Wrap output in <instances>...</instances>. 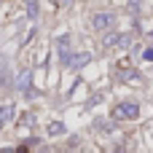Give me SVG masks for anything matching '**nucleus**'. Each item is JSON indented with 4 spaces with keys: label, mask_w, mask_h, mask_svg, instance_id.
<instances>
[{
    "label": "nucleus",
    "mask_w": 153,
    "mask_h": 153,
    "mask_svg": "<svg viewBox=\"0 0 153 153\" xmlns=\"http://www.w3.org/2000/svg\"><path fill=\"white\" fill-rule=\"evenodd\" d=\"M16 86H19L27 97H35V91H32V73H30V70H24V73L16 78Z\"/></svg>",
    "instance_id": "obj_3"
},
{
    "label": "nucleus",
    "mask_w": 153,
    "mask_h": 153,
    "mask_svg": "<svg viewBox=\"0 0 153 153\" xmlns=\"http://www.w3.org/2000/svg\"><path fill=\"white\" fill-rule=\"evenodd\" d=\"M129 11L137 13V11H140V0H129Z\"/></svg>",
    "instance_id": "obj_13"
},
{
    "label": "nucleus",
    "mask_w": 153,
    "mask_h": 153,
    "mask_svg": "<svg viewBox=\"0 0 153 153\" xmlns=\"http://www.w3.org/2000/svg\"><path fill=\"white\" fill-rule=\"evenodd\" d=\"M91 62V54H75V56H70V62H67V67H73V70H78V67H83V65H89Z\"/></svg>",
    "instance_id": "obj_5"
},
{
    "label": "nucleus",
    "mask_w": 153,
    "mask_h": 153,
    "mask_svg": "<svg viewBox=\"0 0 153 153\" xmlns=\"http://www.w3.org/2000/svg\"><path fill=\"white\" fill-rule=\"evenodd\" d=\"M70 3H73V0H56V5H59V8H67Z\"/></svg>",
    "instance_id": "obj_14"
},
{
    "label": "nucleus",
    "mask_w": 153,
    "mask_h": 153,
    "mask_svg": "<svg viewBox=\"0 0 153 153\" xmlns=\"http://www.w3.org/2000/svg\"><path fill=\"white\" fill-rule=\"evenodd\" d=\"M118 43H121V46H132L134 38H132V35H118Z\"/></svg>",
    "instance_id": "obj_11"
},
{
    "label": "nucleus",
    "mask_w": 153,
    "mask_h": 153,
    "mask_svg": "<svg viewBox=\"0 0 153 153\" xmlns=\"http://www.w3.org/2000/svg\"><path fill=\"white\" fill-rule=\"evenodd\" d=\"M116 43H118V32H110L102 38V46H116Z\"/></svg>",
    "instance_id": "obj_9"
},
{
    "label": "nucleus",
    "mask_w": 153,
    "mask_h": 153,
    "mask_svg": "<svg viewBox=\"0 0 153 153\" xmlns=\"http://www.w3.org/2000/svg\"><path fill=\"white\" fill-rule=\"evenodd\" d=\"M24 5H27V16L35 19L38 16V0H24Z\"/></svg>",
    "instance_id": "obj_8"
},
{
    "label": "nucleus",
    "mask_w": 153,
    "mask_h": 153,
    "mask_svg": "<svg viewBox=\"0 0 153 153\" xmlns=\"http://www.w3.org/2000/svg\"><path fill=\"white\" fill-rule=\"evenodd\" d=\"M48 134H51V137L65 134V124H62V121H51V124H48Z\"/></svg>",
    "instance_id": "obj_7"
},
{
    "label": "nucleus",
    "mask_w": 153,
    "mask_h": 153,
    "mask_svg": "<svg viewBox=\"0 0 153 153\" xmlns=\"http://www.w3.org/2000/svg\"><path fill=\"white\" fill-rule=\"evenodd\" d=\"M13 110H16V108H13L11 102H5V105L0 108V124H8V121L13 118Z\"/></svg>",
    "instance_id": "obj_6"
},
{
    "label": "nucleus",
    "mask_w": 153,
    "mask_h": 153,
    "mask_svg": "<svg viewBox=\"0 0 153 153\" xmlns=\"http://www.w3.org/2000/svg\"><path fill=\"white\" fill-rule=\"evenodd\" d=\"M121 78L124 81H137V73L134 70H121Z\"/></svg>",
    "instance_id": "obj_10"
},
{
    "label": "nucleus",
    "mask_w": 153,
    "mask_h": 153,
    "mask_svg": "<svg viewBox=\"0 0 153 153\" xmlns=\"http://www.w3.org/2000/svg\"><path fill=\"white\" fill-rule=\"evenodd\" d=\"M137 116H140L137 102H121V105H116V108L110 110V118H116V121H132V118H137Z\"/></svg>",
    "instance_id": "obj_1"
},
{
    "label": "nucleus",
    "mask_w": 153,
    "mask_h": 153,
    "mask_svg": "<svg viewBox=\"0 0 153 153\" xmlns=\"http://www.w3.org/2000/svg\"><path fill=\"white\" fill-rule=\"evenodd\" d=\"M143 59H145V62H153V46H148V48L143 51Z\"/></svg>",
    "instance_id": "obj_12"
},
{
    "label": "nucleus",
    "mask_w": 153,
    "mask_h": 153,
    "mask_svg": "<svg viewBox=\"0 0 153 153\" xmlns=\"http://www.w3.org/2000/svg\"><path fill=\"white\" fill-rule=\"evenodd\" d=\"M113 13L110 11H100V13H94V19H91V24H94V30L97 32H102V30H108V24H113Z\"/></svg>",
    "instance_id": "obj_2"
},
{
    "label": "nucleus",
    "mask_w": 153,
    "mask_h": 153,
    "mask_svg": "<svg viewBox=\"0 0 153 153\" xmlns=\"http://www.w3.org/2000/svg\"><path fill=\"white\" fill-rule=\"evenodd\" d=\"M0 126H3V124H0Z\"/></svg>",
    "instance_id": "obj_15"
},
{
    "label": "nucleus",
    "mask_w": 153,
    "mask_h": 153,
    "mask_svg": "<svg viewBox=\"0 0 153 153\" xmlns=\"http://www.w3.org/2000/svg\"><path fill=\"white\" fill-rule=\"evenodd\" d=\"M56 48H59V59L67 65L70 56H73V54H70V38H67V35H59V38H56Z\"/></svg>",
    "instance_id": "obj_4"
}]
</instances>
